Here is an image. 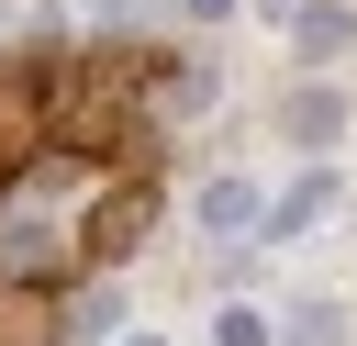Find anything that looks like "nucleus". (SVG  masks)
I'll use <instances>...</instances> for the list:
<instances>
[{
    "mask_svg": "<svg viewBox=\"0 0 357 346\" xmlns=\"http://www.w3.org/2000/svg\"><path fill=\"white\" fill-rule=\"evenodd\" d=\"M290 33H301V56H335V45H357V22H346L335 0H312V11L290 22Z\"/></svg>",
    "mask_w": 357,
    "mask_h": 346,
    "instance_id": "obj_4",
    "label": "nucleus"
},
{
    "mask_svg": "<svg viewBox=\"0 0 357 346\" xmlns=\"http://www.w3.org/2000/svg\"><path fill=\"white\" fill-rule=\"evenodd\" d=\"M190 11H201V22H223V11H234V0H190Z\"/></svg>",
    "mask_w": 357,
    "mask_h": 346,
    "instance_id": "obj_5",
    "label": "nucleus"
},
{
    "mask_svg": "<svg viewBox=\"0 0 357 346\" xmlns=\"http://www.w3.org/2000/svg\"><path fill=\"white\" fill-rule=\"evenodd\" d=\"M134 346H156V335H134Z\"/></svg>",
    "mask_w": 357,
    "mask_h": 346,
    "instance_id": "obj_6",
    "label": "nucleus"
},
{
    "mask_svg": "<svg viewBox=\"0 0 357 346\" xmlns=\"http://www.w3.org/2000/svg\"><path fill=\"white\" fill-rule=\"evenodd\" d=\"M335 190H346V179H335V167H301V179H290V201H279V212H268V234H301V223H312V212H335Z\"/></svg>",
    "mask_w": 357,
    "mask_h": 346,
    "instance_id": "obj_1",
    "label": "nucleus"
},
{
    "mask_svg": "<svg viewBox=\"0 0 357 346\" xmlns=\"http://www.w3.org/2000/svg\"><path fill=\"white\" fill-rule=\"evenodd\" d=\"M201 223H212V234H234V223H268V201H257L245 179H212V190H201Z\"/></svg>",
    "mask_w": 357,
    "mask_h": 346,
    "instance_id": "obj_3",
    "label": "nucleus"
},
{
    "mask_svg": "<svg viewBox=\"0 0 357 346\" xmlns=\"http://www.w3.org/2000/svg\"><path fill=\"white\" fill-rule=\"evenodd\" d=\"M290 134H301V145H335V134H346V89H301V100H290Z\"/></svg>",
    "mask_w": 357,
    "mask_h": 346,
    "instance_id": "obj_2",
    "label": "nucleus"
}]
</instances>
